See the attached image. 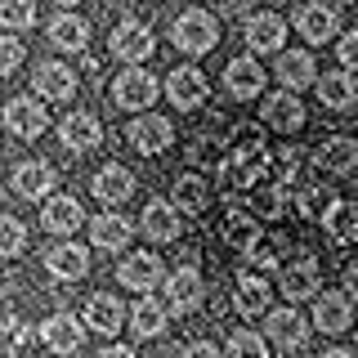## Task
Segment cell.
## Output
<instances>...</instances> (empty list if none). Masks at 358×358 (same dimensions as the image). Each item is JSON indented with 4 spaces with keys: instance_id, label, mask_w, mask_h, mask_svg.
Masks as SVG:
<instances>
[{
    "instance_id": "obj_48",
    "label": "cell",
    "mask_w": 358,
    "mask_h": 358,
    "mask_svg": "<svg viewBox=\"0 0 358 358\" xmlns=\"http://www.w3.org/2000/svg\"><path fill=\"white\" fill-rule=\"evenodd\" d=\"M54 5H63V9H72V5H76V0H54Z\"/></svg>"
},
{
    "instance_id": "obj_10",
    "label": "cell",
    "mask_w": 358,
    "mask_h": 358,
    "mask_svg": "<svg viewBox=\"0 0 358 358\" xmlns=\"http://www.w3.org/2000/svg\"><path fill=\"white\" fill-rule=\"evenodd\" d=\"M162 278H166V268L152 251H130V260H121V268H117V282L130 291H152Z\"/></svg>"
},
{
    "instance_id": "obj_13",
    "label": "cell",
    "mask_w": 358,
    "mask_h": 358,
    "mask_svg": "<svg viewBox=\"0 0 358 358\" xmlns=\"http://www.w3.org/2000/svg\"><path fill=\"white\" fill-rule=\"evenodd\" d=\"M229 220H224V238H229L238 251L246 255L255 242H260V224H255V206H246V201H238V197H229Z\"/></svg>"
},
{
    "instance_id": "obj_36",
    "label": "cell",
    "mask_w": 358,
    "mask_h": 358,
    "mask_svg": "<svg viewBox=\"0 0 358 358\" xmlns=\"http://www.w3.org/2000/svg\"><path fill=\"white\" fill-rule=\"evenodd\" d=\"M36 22V0H0V27L27 31Z\"/></svg>"
},
{
    "instance_id": "obj_42",
    "label": "cell",
    "mask_w": 358,
    "mask_h": 358,
    "mask_svg": "<svg viewBox=\"0 0 358 358\" xmlns=\"http://www.w3.org/2000/svg\"><path fill=\"white\" fill-rule=\"evenodd\" d=\"M336 59H341V72H358V31H345V41L336 45Z\"/></svg>"
},
{
    "instance_id": "obj_26",
    "label": "cell",
    "mask_w": 358,
    "mask_h": 358,
    "mask_svg": "<svg viewBox=\"0 0 358 358\" xmlns=\"http://www.w3.org/2000/svg\"><path fill=\"white\" fill-rule=\"evenodd\" d=\"M94 197L103 201V206H121V201L134 197V175L126 166H103V171L94 175Z\"/></svg>"
},
{
    "instance_id": "obj_39",
    "label": "cell",
    "mask_w": 358,
    "mask_h": 358,
    "mask_svg": "<svg viewBox=\"0 0 358 358\" xmlns=\"http://www.w3.org/2000/svg\"><path fill=\"white\" fill-rule=\"evenodd\" d=\"M22 246H27V229L14 220V215H0V255H22Z\"/></svg>"
},
{
    "instance_id": "obj_17",
    "label": "cell",
    "mask_w": 358,
    "mask_h": 358,
    "mask_svg": "<svg viewBox=\"0 0 358 358\" xmlns=\"http://www.w3.org/2000/svg\"><path fill=\"white\" fill-rule=\"evenodd\" d=\"M233 305H238L242 318H264V313L273 309V287H268L264 278L246 273V278H238V287H233Z\"/></svg>"
},
{
    "instance_id": "obj_28",
    "label": "cell",
    "mask_w": 358,
    "mask_h": 358,
    "mask_svg": "<svg viewBox=\"0 0 358 358\" xmlns=\"http://www.w3.org/2000/svg\"><path fill=\"white\" fill-rule=\"evenodd\" d=\"M81 220L85 215H81V201H76V197H50V201H45V210H41V224L50 233H63V238L81 229Z\"/></svg>"
},
{
    "instance_id": "obj_8",
    "label": "cell",
    "mask_w": 358,
    "mask_h": 358,
    "mask_svg": "<svg viewBox=\"0 0 358 358\" xmlns=\"http://www.w3.org/2000/svg\"><path fill=\"white\" fill-rule=\"evenodd\" d=\"M206 94H210V85H206V76H201L197 67H175V72L166 76V99H171L175 108H184V112L201 108Z\"/></svg>"
},
{
    "instance_id": "obj_7",
    "label": "cell",
    "mask_w": 358,
    "mask_h": 358,
    "mask_svg": "<svg viewBox=\"0 0 358 358\" xmlns=\"http://www.w3.org/2000/svg\"><path fill=\"white\" fill-rule=\"evenodd\" d=\"M41 341H45V350L50 354H76L81 350V341H85V327H81V318L76 313H50V318L41 322Z\"/></svg>"
},
{
    "instance_id": "obj_2",
    "label": "cell",
    "mask_w": 358,
    "mask_h": 358,
    "mask_svg": "<svg viewBox=\"0 0 358 358\" xmlns=\"http://www.w3.org/2000/svg\"><path fill=\"white\" fill-rule=\"evenodd\" d=\"M108 50L117 54V59L126 63V67H134V63H143V59H148V54L157 50V36H152V27H148V22L126 18V22H117V27H112Z\"/></svg>"
},
{
    "instance_id": "obj_27",
    "label": "cell",
    "mask_w": 358,
    "mask_h": 358,
    "mask_svg": "<svg viewBox=\"0 0 358 358\" xmlns=\"http://www.w3.org/2000/svg\"><path fill=\"white\" fill-rule=\"evenodd\" d=\"M50 188H54V166H45V162H22L18 171H14V193H18V197L41 201V197H50Z\"/></svg>"
},
{
    "instance_id": "obj_29",
    "label": "cell",
    "mask_w": 358,
    "mask_h": 358,
    "mask_svg": "<svg viewBox=\"0 0 358 358\" xmlns=\"http://www.w3.org/2000/svg\"><path fill=\"white\" fill-rule=\"evenodd\" d=\"M179 210L171 201H148V210H143V233H148L152 242H175L179 238Z\"/></svg>"
},
{
    "instance_id": "obj_9",
    "label": "cell",
    "mask_w": 358,
    "mask_h": 358,
    "mask_svg": "<svg viewBox=\"0 0 358 358\" xmlns=\"http://www.w3.org/2000/svg\"><path fill=\"white\" fill-rule=\"evenodd\" d=\"M313 322H318V331L327 336H341L354 327V300L345 296V291H322L318 305H313Z\"/></svg>"
},
{
    "instance_id": "obj_19",
    "label": "cell",
    "mask_w": 358,
    "mask_h": 358,
    "mask_svg": "<svg viewBox=\"0 0 358 358\" xmlns=\"http://www.w3.org/2000/svg\"><path fill=\"white\" fill-rule=\"evenodd\" d=\"M318 287H322V278H318V264L309 260H296V264H287L282 268V278H278V291H282L287 300H309V296H318Z\"/></svg>"
},
{
    "instance_id": "obj_43",
    "label": "cell",
    "mask_w": 358,
    "mask_h": 358,
    "mask_svg": "<svg viewBox=\"0 0 358 358\" xmlns=\"http://www.w3.org/2000/svg\"><path fill=\"white\" fill-rule=\"evenodd\" d=\"M246 264H251V268H273V264H278V251H273V242H268V238H260V242L251 246V251H246Z\"/></svg>"
},
{
    "instance_id": "obj_14",
    "label": "cell",
    "mask_w": 358,
    "mask_h": 358,
    "mask_svg": "<svg viewBox=\"0 0 358 358\" xmlns=\"http://www.w3.org/2000/svg\"><path fill=\"white\" fill-rule=\"evenodd\" d=\"M358 166V143L345 139V134H331L318 152H313V171L318 175H350Z\"/></svg>"
},
{
    "instance_id": "obj_5",
    "label": "cell",
    "mask_w": 358,
    "mask_h": 358,
    "mask_svg": "<svg viewBox=\"0 0 358 358\" xmlns=\"http://www.w3.org/2000/svg\"><path fill=\"white\" fill-rule=\"evenodd\" d=\"M201 296H206V287H201V268L193 264H184V268H175L171 278H166V313H193L201 305Z\"/></svg>"
},
{
    "instance_id": "obj_18",
    "label": "cell",
    "mask_w": 358,
    "mask_h": 358,
    "mask_svg": "<svg viewBox=\"0 0 358 358\" xmlns=\"http://www.w3.org/2000/svg\"><path fill=\"white\" fill-rule=\"evenodd\" d=\"M268 175V148H251V152H229L224 162V179L233 188H251L255 179Z\"/></svg>"
},
{
    "instance_id": "obj_16",
    "label": "cell",
    "mask_w": 358,
    "mask_h": 358,
    "mask_svg": "<svg viewBox=\"0 0 358 358\" xmlns=\"http://www.w3.org/2000/svg\"><path fill=\"white\" fill-rule=\"evenodd\" d=\"M59 139L72 152H90V148H99V143H103V126H99L94 112H72V117H63Z\"/></svg>"
},
{
    "instance_id": "obj_34",
    "label": "cell",
    "mask_w": 358,
    "mask_h": 358,
    "mask_svg": "<svg viewBox=\"0 0 358 358\" xmlns=\"http://www.w3.org/2000/svg\"><path fill=\"white\" fill-rule=\"evenodd\" d=\"M354 76L350 72H327V76H318V99H322V108H331V112H341V108H350L354 103Z\"/></svg>"
},
{
    "instance_id": "obj_46",
    "label": "cell",
    "mask_w": 358,
    "mask_h": 358,
    "mask_svg": "<svg viewBox=\"0 0 358 358\" xmlns=\"http://www.w3.org/2000/svg\"><path fill=\"white\" fill-rule=\"evenodd\" d=\"M94 358H139V354H134L130 345H108V350H99Z\"/></svg>"
},
{
    "instance_id": "obj_4",
    "label": "cell",
    "mask_w": 358,
    "mask_h": 358,
    "mask_svg": "<svg viewBox=\"0 0 358 358\" xmlns=\"http://www.w3.org/2000/svg\"><path fill=\"white\" fill-rule=\"evenodd\" d=\"M5 130L18 134V139H41V134L50 130V112L41 108V99L18 94V99L5 103Z\"/></svg>"
},
{
    "instance_id": "obj_3",
    "label": "cell",
    "mask_w": 358,
    "mask_h": 358,
    "mask_svg": "<svg viewBox=\"0 0 358 358\" xmlns=\"http://www.w3.org/2000/svg\"><path fill=\"white\" fill-rule=\"evenodd\" d=\"M157 94H162V85H157L152 72H139V67H126V72H117V81H112V99H117V108H152Z\"/></svg>"
},
{
    "instance_id": "obj_41",
    "label": "cell",
    "mask_w": 358,
    "mask_h": 358,
    "mask_svg": "<svg viewBox=\"0 0 358 358\" xmlns=\"http://www.w3.org/2000/svg\"><path fill=\"white\" fill-rule=\"evenodd\" d=\"M18 63H22V41L18 36H0V76L18 72Z\"/></svg>"
},
{
    "instance_id": "obj_12",
    "label": "cell",
    "mask_w": 358,
    "mask_h": 358,
    "mask_svg": "<svg viewBox=\"0 0 358 358\" xmlns=\"http://www.w3.org/2000/svg\"><path fill=\"white\" fill-rule=\"evenodd\" d=\"M31 85H36V94L50 99V103H67V99L76 94V72L67 63H41L36 72H31Z\"/></svg>"
},
{
    "instance_id": "obj_21",
    "label": "cell",
    "mask_w": 358,
    "mask_h": 358,
    "mask_svg": "<svg viewBox=\"0 0 358 358\" xmlns=\"http://www.w3.org/2000/svg\"><path fill=\"white\" fill-rule=\"evenodd\" d=\"M282 41H287V22L278 14H251L246 18V45H251L255 54L282 50Z\"/></svg>"
},
{
    "instance_id": "obj_6",
    "label": "cell",
    "mask_w": 358,
    "mask_h": 358,
    "mask_svg": "<svg viewBox=\"0 0 358 358\" xmlns=\"http://www.w3.org/2000/svg\"><path fill=\"white\" fill-rule=\"evenodd\" d=\"M126 139H130V148H134V152L157 157V152H166V148L175 143V130H171V121H166V117H152V112H143V117H134V121H130Z\"/></svg>"
},
{
    "instance_id": "obj_15",
    "label": "cell",
    "mask_w": 358,
    "mask_h": 358,
    "mask_svg": "<svg viewBox=\"0 0 358 358\" xmlns=\"http://www.w3.org/2000/svg\"><path fill=\"white\" fill-rule=\"evenodd\" d=\"M296 31H300L309 45H327L336 31H341L336 9H331V5H300V9H296Z\"/></svg>"
},
{
    "instance_id": "obj_38",
    "label": "cell",
    "mask_w": 358,
    "mask_h": 358,
    "mask_svg": "<svg viewBox=\"0 0 358 358\" xmlns=\"http://www.w3.org/2000/svg\"><path fill=\"white\" fill-rule=\"evenodd\" d=\"M22 350H27V322L5 313V318H0V358H14Z\"/></svg>"
},
{
    "instance_id": "obj_47",
    "label": "cell",
    "mask_w": 358,
    "mask_h": 358,
    "mask_svg": "<svg viewBox=\"0 0 358 358\" xmlns=\"http://www.w3.org/2000/svg\"><path fill=\"white\" fill-rule=\"evenodd\" d=\"M322 358H354V354H350V350H327Z\"/></svg>"
},
{
    "instance_id": "obj_1",
    "label": "cell",
    "mask_w": 358,
    "mask_h": 358,
    "mask_svg": "<svg viewBox=\"0 0 358 358\" xmlns=\"http://www.w3.org/2000/svg\"><path fill=\"white\" fill-rule=\"evenodd\" d=\"M171 41H175V50H184V54H206V50H215V41H220V22L210 18L206 9H184L171 27Z\"/></svg>"
},
{
    "instance_id": "obj_45",
    "label": "cell",
    "mask_w": 358,
    "mask_h": 358,
    "mask_svg": "<svg viewBox=\"0 0 358 358\" xmlns=\"http://www.w3.org/2000/svg\"><path fill=\"white\" fill-rule=\"evenodd\" d=\"M345 296L358 300V260H354V264H345Z\"/></svg>"
},
{
    "instance_id": "obj_32",
    "label": "cell",
    "mask_w": 358,
    "mask_h": 358,
    "mask_svg": "<svg viewBox=\"0 0 358 358\" xmlns=\"http://www.w3.org/2000/svg\"><path fill=\"white\" fill-rule=\"evenodd\" d=\"M322 229H327L331 242L358 238V206H354V201H331V206L322 210Z\"/></svg>"
},
{
    "instance_id": "obj_37",
    "label": "cell",
    "mask_w": 358,
    "mask_h": 358,
    "mask_svg": "<svg viewBox=\"0 0 358 358\" xmlns=\"http://www.w3.org/2000/svg\"><path fill=\"white\" fill-rule=\"evenodd\" d=\"M224 358H268V345L255 331H233L229 345H224Z\"/></svg>"
},
{
    "instance_id": "obj_23",
    "label": "cell",
    "mask_w": 358,
    "mask_h": 358,
    "mask_svg": "<svg viewBox=\"0 0 358 358\" xmlns=\"http://www.w3.org/2000/svg\"><path fill=\"white\" fill-rule=\"evenodd\" d=\"M273 76H278V81H282V85L291 90V94H296V90H305L309 81H318V67H313L309 50H287V54H278Z\"/></svg>"
},
{
    "instance_id": "obj_44",
    "label": "cell",
    "mask_w": 358,
    "mask_h": 358,
    "mask_svg": "<svg viewBox=\"0 0 358 358\" xmlns=\"http://www.w3.org/2000/svg\"><path fill=\"white\" fill-rule=\"evenodd\" d=\"M179 358H224V354H220L210 341H193V345H188V350L179 354Z\"/></svg>"
},
{
    "instance_id": "obj_11",
    "label": "cell",
    "mask_w": 358,
    "mask_h": 358,
    "mask_svg": "<svg viewBox=\"0 0 358 358\" xmlns=\"http://www.w3.org/2000/svg\"><path fill=\"white\" fill-rule=\"evenodd\" d=\"M45 268H50L59 282H76V278L90 273V251L76 242H54L50 251H45Z\"/></svg>"
},
{
    "instance_id": "obj_40",
    "label": "cell",
    "mask_w": 358,
    "mask_h": 358,
    "mask_svg": "<svg viewBox=\"0 0 358 358\" xmlns=\"http://www.w3.org/2000/svg\"><path fill=\"white\" fill-rule=\"evenodd\" d=\"M251 148H264V130L260 126H238L229 134V152H251Z\"/></svg>"
},
{
    "instance_id": "obj_35",
    "label": "cell",
    "mask_w": 358,
    "mask_h": 358,
    "mask_svg": "<svg viewBox=\"0 0 358 358\" xmlns=\"http://www.w3.org/2000/svg\"><path fill=\"white\" fill-rule=\"evenodd\" d=\"M206 201H210V188H206V179H201V175H179V179H175V201H171L175 210L197 215Z\"/></svg>"
},
{
    "instance_id": "obj_30",
    "label": "cell",
    "mask_w": 358,
    "mask_h": 358,
    "mask_svg": "<svg viewBox=\"0 0 358 358\" xmlns=\"http://www.w3.org/2000/svg\"><path fill=\"white\" fill-rule=\"evenodd\" d=\"M166 322H171V313H166V305H162V300H152V296H143L139 305L130 309V331H134V336H143V341L162 336V331H166Z\"/></svg>"
},
{
    "instance_id": "obj_31",
    "label": "cell",
    "mask_w": 358,
    "mask_h": 358,
    "mask_svg": "<svg viewBox=\"0 0 358 358\" xmlns=\"http://www.w3.org/2000/svg\"><path fill=\"white\" fill-rule=\"evenodd\" d=\"M85 41H90V22H85V18L59 14V18L50 22V45H54V50L76 54V50H85Z\"/></svg>"
},
{
    "instance_id": "obj_20",
    "label": "cell",
    "mask_w": 358,
    "mask_h": 358,
    "mask_svg": "<svg viewBox=\"0 0 358 358\" xmlns=\"http://www.w3.org/2000/svg\"><path fill=\"white\" fill-rule=\"evenodd\" d=\"M264 126H273V130H282V134L305 126V108H300V99L291 94V90H278V94L264 99Z\"/></svg>"
},
{
    "instance_id": "obj_24",
    "label": "cell",
    "mask_w": 358,
    "mask_h": 358,
    "mask_svg": "<svg viewBox=\"0 0 358 358\" xmlns=\"http://www.w3.org/2000/svg\"><path fill=\"white\" fill-rule=\"evenodd\" d=\"M224 85H229V94H238V99H255L264 90V67L255 59H229Z\"/></svg>"
},
{
    "instance_id": "obj_49",
    "label": "cell",
    "mask_w": 358,
    "mask_h": 358,
    "mask_svg": "<svg viewBox=\"0 0 358 358\" xmlns=\"http://www.w3.org/2000/svg\"><path fill=\"white\" fill-rule=\"evenodd\" d=\"M341 5H350V0H341Z\"/></svg>"
},
{
    "instance_id": "obj_22",
    "label": "cell",
    "mask_w": 358,
    "mask_h": 358,
    "mask_svg": "<svg viewBox=\"0 0 358 358\" xmlns=\"http://www.w3.org/2000/svg\"><path fill=\"white\" fill-rule=\"evenodd\" d=\"M85 327L99 331V336H117L126 327V305H121L117 296H90L85 305Z\"/></svg>"
},
{
    "instance_id": "obj_33",
    "label": "cell",
    "mask_w": 358,
    "mask_h": 358,
    "mask_svg": "<svg viewBox=\"0 0 358 358\" xmlns=\"http://www.w3.org/2000/svg\"><path fill=\"white\" fill-rule=\"evenodd\" d=\"M90 238H94L99 251H121V246H130V224L121 215H94Z\"/></svg>"
},
{
    "instance_id": "obj_25",
    "label": "cell",
    "mask_w": 358,
    "mask_h": 358,
    "mask_svg": "<svg viewBox=\"0 0 358 358\" xmlns=\"http://www.w3.org/2000/svg\"><path fill=\"white\" fill-rule=\"evenodd\" d=\"M268 336H273L278 350H300L309 341V322L296 309H273L268 313Z\"/></svg>"
}]
</instances>
